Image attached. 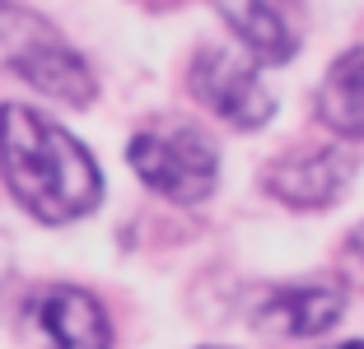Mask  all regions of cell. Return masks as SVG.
<instances>
[{
  "mask_svg": "<svg viewBox=\"0 0 364 349\" xmlns=\"http://www.w3.org/2000/svg\"><path fill=\"white\" fill-rule=\"evenodd\" d=\"M0 172L43 223L80 219L103 191V177L75 135H65L52 116L14 103L0 107Z\"/></svg>",
  "mask_w": 364,
  "mask_h": 349,
  "instance_id": "6da1fadb",
  "label": "cell"
},
{
  "mask_svg": "<svg viewBox=\"0 0 364 349\" xmlns=\"http://www.w3.org/2000/svg\"><path fill=\"white\" fill-rule=\"evenodd\" d=\"M318 112L341 135L364 140V52H346L327 70V84L318 94Z\"/></svg>",
  "mask_w": 364,
  "mask_h": 349,
  "instance_id": "9c48e42d",
  "label": "cell"
},
{
  "mask_svg": "<svg viewBox=\"0 0 364 349\" xmlns=\"http://www.w3.org/2000/svg\"><path fill=\"white\" fill-rule=\"evenodd\" d=\"M215 10L225 14V23L238 33V43L247 47L252 61L280 65L294 56V38H289L285 19L276 14V5H267V0H215Z\"/></svg>",
  "mask_w": 364,
  "mask_h": 349,
  "instance_id": "ba28073f",
  "label": "cell"
},
{
  "mask_svg": "<svg viewBox=\"0 0 364 349\" xmlns=\"http://www.w3.org/2000/svg\"><path fill=\"white\" fill-rule=\"evenodd\" d=\"M131 168L150 191L168 196V201L196 205L215 191L220 177V159L205 135H196L192 126H154L140 131L131 140Z\"/></svg>",
  "mask_w": 364,
  "mask_h": 349,
  "instance_id": "3957f363",
  "label": "cell"
},
{
  "mask_svg": "<svg viewBox=\"0 0 364 349\" xmlns=\"http://www.w3.org/2000/svg\"><path fill=\"white\" fill-rule=\"evenodd\" d=\"M355 172V159L346 149H309V154H285L267 168V191H276L280 201L313 210V205H332L346 191Z\"/></svg>",
  "mask_w": 364,
  "mask_h": 349,
  "instance_id": "5b68a950",
  "label": "cell"
},
{
  "mask_svg": "<svg viewBox=\"0 0 364 349\" xmlns=\"http://www.w3.org/2000/svg\"><path fill=\"white\" fill-rule=\"evenodd\" d=\"M332 349H364V340H350V345H332Z\"/></svg>",
  "mask_w": 364,
  "mask_h": 349,
  "instance_id": "8fae6325",
  "label": "cell"
},
{
  "mask_svg": "<svg viewBox=\"0 0 364 349\" xmlns=\"http://www.w3.org/2000/svg\"><path fill=\"white\" fill-rule=\"evenodd\" d=\"M0 70L19 74L23 84L70 107H85L94 98V74L75 56V47H65V38L43 14L10 0H0Z\"/></svg>",
  "mask_w": 364,
  "mask_h": 349,
  "instance_id": "7a4b0ae2",
  "label": "cell"
},
{
  "mask_svg": "<svg viewBox=\"0 0 364 349\" xmlns=\"http://www.w3.org/2000/svg\"><path fill=\"white\" fill-rule=\"evenodd\" d=\"M350 256H355V261L364 265V223H360V228L350 233Z\"/></svg>",
  "mask_w": 364,
  "mask_h": 349,
  "instance_id": "30bf717a",
  "label": "cell"
},
{
  "mask_svg": "<svg viewBox=\"0 0 364 349\" xmlns=\"http://www.w3.org/2000/svg\"><path fill=\"white\" fill-rule=\"evenodd\" d=\"M336 321H341V294L336 289H322V284L276 289L252 312V326L262 336H322Z\"/></svg>",
  "mask_w": 364,
  "mask_h": 349,
  "instance_id": "52a82bcc",
  "label": "cell"
},
{
  "mask_svg": "<svg viewBox=\"0 0 364 349\" xmlns=\"http://www.w3.org/2000/svg\"><path fill=\"white\" fill-rule=\"evenodd\" d=\"M28 331L52 349H107V317L85 289H47L28 303Z\"/></svg>",
  "mask_w": 364,
  "mask_h": 349,
  "instance_id": "8992f818",
  "label": "cell"
},
{
  "mask_svg": "<svg viewBox=\"0 0 364 349\" xmlns=\"http://www.w3.org/2000/svg\"><path fill=\"white\" fill-rule=\"evenodd\" d=\"M192 94L201 98L210 112H220L229 121V126H267V116H271V94L262 89V79L252 70H247L238 56L220 52V47H201L192 61Z\"/></svg>",
  "mask_w": 364,
  "mask_h": 349,
  "instance_id": "277c9868",
  "label": "cell"
}]
</instances>
